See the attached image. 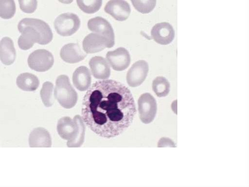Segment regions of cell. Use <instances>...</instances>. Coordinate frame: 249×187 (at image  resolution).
I'll return each instance as SVG.
<instances>
[{"label": "cell", "instance_id": "1", "mask_svg": "<svg viewBox=\"0 0 249 187\" xmlns=\"http://www.w3.org/2000/svg\"><path fill=\"white\" fill-rule=\"evenodd\" d=\"M82 117L98 136L116 137L131 125L136 109L133 97L124 84L112 80L97 81L84 97Z\"/></svg>", "mask_w": 249, "mask_h": 187}, {"label": "cell", "instance_id": "2", "mask_svg": "<svg viewBox=\"0 0 249 187\" xmlns=\"http://www.w3.org/2000/svg\"><path fill=\"white\" fill-rule=\"evenodd\" d=\"M18 28L21 33L18 43L22 50L29 49L35 43L47 44L53 39V35L49 25L40 19L24 18L19 22Z\"/></svg>", "mask_w": 249, "mask_h": 187}, {"label": "cell", "instance_id": "3", "mask_svg": "<svg viewBox=\"0 0 249 187\" xmlns=\"http://www.w3.org/2000/svg\"><path fill=\"white\" fill-rule=\"evenodd\" d=\"M57 131L61 138L68 141L67 145L69 147H78L84 143L85 125L78 115L73 119L69 117L60 118L57 122Z\"/></svg>", "mask_w": 249, "mask_h": 187}, {"label": "cell", "instance_id": "4", "mask_svg": "<svg viewBox=\"0 0 249 187\" xmlns=\"http://www.w3.org/2000/svg\"><path fill=\"white\" fill-rule=\"evenodd\" d=\"M54 96L59 104L65 108H71L76 104L77 94L71 86L67 76L61 75L57 78Z\"/></svg>", "mask_w": 249, "mask_h": 187}, {"label": "cell", "instance_id": "5", "mask_svg": "<svg viewBox=\"0 0 249 187\" xmlns=\"http://www.w3.org/2000/svg\"><path fill=\"white\" fill-rule=\"evenodd\" d=\"M80 25L78 17L71 13H63L54 21V26L56 32L62 36H70L75 33Z\"/></svg>", "mask_w": 249, "mask_h": 187}, {"label": "cell", "instance_id": "6", "mask_svg": "<svg viewBox=\"0 0 249 187\" xmlns=\"http://www.w3.org/2000/svg\"><path fill=\"white\" fill-rule=\"evenodd\" d=\"M27 62L31 69L37 72H45L53 66L54 59L50 52L40 49L35 50L29 55Z\"/></svg>", "mask_w": 249, "mask_h": 187}, {"label": "cell", "instance_id": "7", "mask_svg": "<svg viewBox=\"0 0 249 187\" xmlns=\"http://www.w3.org/2000/svg\"><path fill=\"white\" fill-rule=\"evenodd\" d=\"M140 118L144 124H149L154 119L157 110L155 99L149 93L141 95L138 101Z\"/></svg>", "mask_w": 249, "mask_h": 187}, {"label": "cell", "instance_id": "8", "mask_svg": "<svg viewBox=\"0 0 249 187\" xmlns=\"http://www.w3.org/2000/svg\"><path fill=\"white\" fill-rule=\"evenodd\" d=\"M148 70V64L146 61L139 60L135 62L127 73L128 84L131 87L140 85L146 78Z\"/></svg>", "mask_w": 249, "mask_h": 187}, {"label": "cell", "instance_id": "9", "mask_svg": "<svg viewBox=\"0 0 249 187\" xmlns=\"http://www.w3.org/2000/svg\"><path fill=\"white\" fill-rule=\"evenodd\" d=\"M88 28L93 32L105 37L111 47L114 45V34L109 22L106 19L96 17L90 19L88 22Z\"/></svg>", "mask_w": 249, "mask_h": 187}, {"label": "cell", "instance_id": "10", "mask_svg": "<svg viewBox=\"0 0 249 187\" xmlns=\"http://www.w3.org/2000/svg\"><path fill=\"white\" fill-rule=\"evenodd\" d=\"M106 58L111 67L119 71L127 68L131 61L128 51L124 47H119L115 50L108 51L106 54Z\"/></svg>", "mask_w": 249, "mask_h": 187}, {"label": "cell", "instance_id": "11", "mask_svg": "<svg viewBox=\"0 0 249 187\" xmlns=\"http://www.w3.org/2000/svg\"><path fill=\"white\" fill-rule=\"evenodd\" d=\"M151 37L158 43L167 45L170 43L175 37V31L168 22H163L155 24L151 31Z\"/></svg>", "mask_w": 249, "mask_h": 187}, {"label": "cell", "instance_id": "12", "mask_svg": "<svg viewBox=\"0 0 249 187\" xmlns=\"http://www.w3.org/2000/svg\"><path fill=\"white\" fill-rule=\"evenodd\" d=\"M104 10L119 21L126 20L131 12L129 4L124 0H110L105 5Z\"/></svg>", "mask_w": 249, "mask_h": 187}, {"label": "cell", "instance_id": "13", "mask_svg": "<svg viewBox=\"0 0 249 187\" xmlns=\"http://www.w3.org/2000/svg\"><path fill=\"white\" fill-rule=\"evenodd\" d=\"M106 47L111 48L107 40L96 33H90L83 41V48L86 53L98 52Z\"/></svg>", "mask_w": 249, "mask_h": 187}, {"label": "cell", "instance_id": "14", "mask_svg": "<svg viewBox=\"0 0 249 187\" xmlns=\"http://www.w3.org/2000/svg\"><path fill=\"white\" fill-rule=\"evenodd\" d=\"M60 55L65 62L74 63L84 60L87 55L82 50L78 44L70 43L62 47Z\"/></svg>", "mask_w": 249, "mask_h": 187}, {"label": "cell", "instance_id": "15", "mask_svg": "<svg viewBox=\"0 0 249 187\" xmlns=\"http://www.w3.org/2000/svg\"><path fill=\"white\" fill-rule=\"evenodd\" d=\"M89 65L92 75L96 79L105 80L109 77L110 66L104 58L100 56L92 57L89 62Z\"/></svg>", "mask_w": 249, "mask_h": 187}, {"label": "cell", "instance_id": "16", "mask_svg": "<svg viewBox=\"0 0 249 187\" xmlns=\"http://www.w3.org/2000/svg\"><path fill=\"white\" fill-rule=\"evenodd\" d=\"M29 143L31 147H50L52 139L46 129L39 127L34 129L30 133Z\"/></svg>", "mask_w": 249, "mask_h": 187}, {"label": "cell", "instance_id": "17", "mask_svg": "<svg viewBox=\"0 0 249 187\" xmlns=\"http://www.w3.org/2000/svg\"><path fill=\"white\" fill-rule=\"evenodd\" d=\"M16 58V52L12 40L8 37L2 38L0 41V60L6 65L14 63Z\"/></svg>", "mask_w": 249, "mask_h": 187}, {"label": "cell", "instance_id": "18", "mask_svg": "<svg viewBox=\"0 0 249 187\" xmlns=\"http://www.w3.org/2000/svg\"><path fill=\"white\" fill-rule=\"evenodd\" d=\"M72 82L78 90L81 91L87 90L91 82V74L89 69L84 66L76 68L73 73Z\"/></svg>", "mask_w": 249, "mask_h": 187}, {"label": "cell", "instance_id": "19", "mask_svg": "<svg viewBox=\"0 0 249 187\" xmlns=\"http://www.w3.org/2000/svg\"><path fill=\"white\" fill-rule=\"evenodd\" d=\"M16 84L20 89L26 91L36 90L39 84L38 78L33 74L25 72L19 74L16 80Z\"/></svg>", "mask_w": 249, "mask_h": 187}, {"label": "cell", "instance_id": "20", "mask_svg": "<svg viewBox=\"0 0 249 187\" xmlns=\"http://www.w3.org/2000/svg\"><path fill=\"white\" fill-rule=\"evenodd\" d=\"M170 88L168 81L163 77H157L153 81V90L159 97L166 96L170 91Z\"/></svg>", "mask_w": 249, "mask_h": 187}, {"label": "cell", "instance_id": "21", "mask_svg": "<svg viewBox=\"0 0 249 187\" xmlns=\"http://www.w3.org/2000/svg\"><path fill=\"white\" fill-rule=\"evenodd\" d=\"M53 89V85L50 82H46L42 85L40 95L42 101L46 107H51L54 103Z\"/></svg>", "mask_w": 249, "mask_h": 187}, {"label": "cell", "instance_id": "22", "mask_svg": "<svg viewBox=\"0 0 249 187\" xmlns=\"http://www.w3.org/2000/svg\"><path fill=\"white\" fill-rule=\"evenodd\" d=\"M76 2L80 9L88 14L97 12L102 4V0H76Z\"/></svg>", "mask_w": 249, "mask_h": 187}, {"label": "cell", "instance_id": "23", "mask_svg": "<svg viewBox=\"0 0 249 187\" xmlns=\"http://www.w3.org/2000/svg\"><path fill=\"white\" fill-rule=\"evenodd\" d=\"M16 4L14 0H0V17L10 19L16 13Z\"/></svg>", "mask_w": 249, "mask_h": 187}, {"label": "cell", "instance_id": "24", "mask_svg": "<svg viewBox=\"0 0 249 187\" xmlns=\"http://www.w3.org/2000/svg\"><path fill=\"white\" fill-rule=\"evenodd\" d=\"M134 8L142 14H147L155 7L156 0H131Z\"/></svg>", "mask_w": 249, "mask_h": 187}, {"label": "cell", "instance_id": "25", "mask_svg": "<svg viewBox=\"0 0 249 187\" xmlns=\"http://www.w3.org/2000/svg\"><path fill=\"white\" fill-rule=\"evenodd\" d=\"M21 11L26 13H34L36 9L37 0H18Z\"/></svg>", "mask_w": 249, "mask_h": 187}, {"label": "cell", "instance_id": "26", "mask_svg": "<svg viewBox=\"0 0 249 187\" xmlns=\"http://www.w3.org/2000/svg\"><path fill=\"white\" fill-rule=\"evenodd\" d=\"M158 147H175L174 143L168 138H161L158 142Z\"/></svg>", "mask_w": 249, "mask_h": 187}, {"label": "cell", "instance_id": "27", "mask_svg": "<svg viewBox=\"0 0 249 187\" xmlns=\"http://www.w3.org/2000/svg\"><path fill=\"white\" fill-rule=\"evenodd\" d=\"M58 1L62 3L70 4L72 2L73 0H58Z\"/></svg>", "mask_w": 249, "mask_h": 187}]
</instances>
